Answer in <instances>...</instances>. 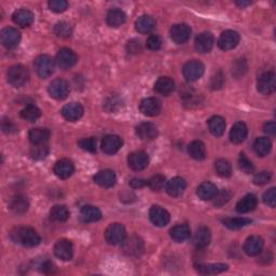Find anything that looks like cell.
<instances>
[{
    "mask_svg": "<svg viewBox=\"0 0 276 276\" xmlns=\"http://www.w3.org/2000/svg\"><path fill=\"white\" fill-rule=\"evenodd\" d=\"M156 27V21L150 15H142L136 21L135 28L140 34L150 33Z\"/></svg>",
    "mask_w": 276,
    "mask_h": 276,
    "instance_id": "cell-34",
    "label": "cell"
},
{
    "mask_svg": "<svg viewBox=\"0 0 276 276\" xmlns=\"http://www.w3.org/2000/svg\"><path fill=\"white\" fill-rule=\"evenodd\" d=\"M263 202L265 205L274 208L276 204V189L275 188H270L268 191H265L263 194Z\"/></svg>",
    "mask_w": 276,
    "mask_h": 276,
    "instance_id": "cell-53",
    "label": "cell"
},
{
    "mask_svg": "<svg viewBox=\"0 0 276 276\" xmlns=\"http://www.w3.org/2000/svg\"><path fill=\"white\" fill-rule=\"evenodd\" d=\"M126 50H127V52L130 53V54H133V55L139 54V53L142 51V46H141L140 41L137 40V39H133V40L129 41L126 45Z\"/></svg>",
    "mask_w": 276,
    "mask_h": 276,
    "instance_id": "cell-56",
    "label": "cell"
},
{
    "mask_svg": "<svg viewBox=\"0 0 276 276\" xmlns=\"http://www.w3.org/2000/svg\"><path fill=\"white\" fill-rule=\"evenodd\" d=\"M189 156L194 160H204L206 158V147L203 142L200 140H194L191 142L188 147Z\"/></svg>",
    "mask_w": 276,
    "mask_h": 276,
    "instance_id": "cell-38",
    "label": "cell"
},
{
    "mask_svg": "<svg viewBox=\"0 0 276 276\" xmlns=\"http://www.w3.org/2000/svg\"><path fill=\"white\" fill-rule=\"evenodd\" d=\"M47 91H49V94L52 98L56 100H63L68 96L70 89H69V84L66 80H64V79H55V80H53L50 83Z\"/></svg>",
    "mask_w": 276,
    "mask_h": 276,
    "instance_id": "cell-5",
    "label": "cell"
},
{
    "mask_svg": "<svg viewBox=\"0 0 276 276\" xmlns=\"http://www.w3.org/2000/svg\"><path fill=\"white\" fill-rule=\"evenodd\" d=\"M47 4H49L51 11L55 13H62L66 11L68 8V2L65 1V0H51Z\"/></svg>",
    "mask_w": 276,
    "mask_h": 276,
    "instance_id": "cell-51",
    "label": "cell"
},
{
    "mask_svg": "<svg viewBox=\"0 0 276 276\" xmlns=\"http://www.w3.org/2000/svg\"><path fill=\"white\" fill-rule=\"evenodd\" d=\"M148 185L152 191H160L164 188L165 184V177L163 175H156L151 179L148 180Z\"/></svg>",
    "mask_w": 276,
    "mask_h": 276,
    "instance_id": "cell-48",
    "label": "cell"
},
{
    "mask_svg": "<svg viewBox=\"0 0 276 276\" xmlns=\"http://www.w3.org/2000/svg\"><path fill=\"white\" fill-rule=\"evenodd\" d=\"M122 145H123V140H122L121 137L116 135H108L104 137L102 141V150L106 155L111 156L118 152L121 149Z\"/></svg>",
    "mask_w": 276,
    "mask_h": 276,
    "instance_id": "cell-18",
    "label": "cell"
},
{
    "mask_svg": "<svg viewBox=\"0 0 276 276\" xmlns=\"http://www.w3.org/2000/svg\"><path fill=\"white\" fill-rule=\"evenodd\" d=\"M222 222H224V225L227 228H229L231 230H238L251 225L252 220L248 218H244V217H236V218H226L222 220Z\"/></svg>",
    "mask_w": 276,
    "mask_h": 276,
    "instance_id": "cell-42",
    "label": "cell"
},
{
    "mask_svg": "<svg viewBox=\"0 0 276 276\" xmlns=\"http://www.w3.org/2000/svg\"><path fill=\"white\" fill-rule=\"evenodd\" d=\"M184 102L185 106H188V107L192 108V107H194V106H198L200 104V96L198 94L189 93L184 96Z\"/></svg>",
    "mask_w": 276,
    "mask_h": 276,
    "instance_id": "cell-58",
    "label": "cell"
},
{
    "mask_svg": "<svg viewBox=\"0 0 276 276\" xmlns=\"http://www.w3.org/2000/svg\"><path fill=\"white\" fill-rule=\"evenodd\" d=\"M246 71H247V64L245 60H237L234 63V65H233L232 72L234 73L236 77H240L243 76Z\"/></svg>",
    "mask_w": 276,
    "mask_h": 276,
    "instance_id": "cell-57",
    "label": "cell"
},
{
    "mask_svg": "<svg viewBox=\"0 0 276 276\" xmlns=\"http://www.w3.org/2000/svg\"><path fill=\"white\" fill-rule=\"evenodd\" d=\"M248 134V130L245 123L243 122H236V123L232 126L230 132V140L233 144H241L246 139Z\"/></svg>",
    "mask_w": 276,
    "mask_h": 276,
    "instance_id": "cell-26",
    "label": "cell"
},
{
    "mask_svg": "<svg viewBox=\"0 0 276 276\" xmlns=\"http://www.w3.org/2000/svg\"><path fill=\"white\" fill-rule=\"evenodd\" d=\"M258 200L256 195L247 194L236 204V211L240 214H247L257 207Z\"/></svg>",
    "mask_w": 276,
    "mask_h": 276,
    "instance_id": "cell-28",
    "label": "cell"
},
{
    "mask_svg": "<svg viewBox=\"0 0 276 276\" xmlns=\"http://www.w3.org/2000/svg\"><path fill=\"white\" fill-rule=\"evenodd\" d=\"M146 46L149 50L156 51V50H159L161 47L162 40L158 35H151V36H149V38L147 39Z\"/></svg>",
    "mask_w": 276,
    "mask_h": 276,
    "instance_id": "cell-55",
    "label": "cell"
},
{
    "mask_svg": "<svg viewBox=\"0 0 276 276\" xmlns=\"http://www.w3.org/2000/svg\"><path fill=\"white\" fill-rule=\"evenodd\" d=\"M28 138L33 145H42L49 140L50 131L47 129H33L29 131Z\"/></svg>",
    "mask_w": 276,
    "mask_h": 276,
    "instance_id": "cell-32",
    "label": "cell"
},
{
    "mask_svg": "<svg viewBox=\"0 0 276 276\" xmlns=\"http://www.w3.org/2000/svg\"><path fill=\"white\" fill-rule=\"evenodd\" d=\"M215 169H216V173L218 174L220 177H224V178L230 177L232 174V168H231L230 163L227 160H225V159H220V160H218L215 163Z\"/></svg>",
    "mask_w": 276,
    "mask_h": 276,
    "instance_id": "cell-45",
    "label": "cell"
},
{
    "mask_svg": "<svg viewBox=\"0 0 276 276\" xmlns=\"http://www.w3.org/2000/svg\"><path fill=\"white\" fill-rule=\"evenodd\" d=\"M14 243L21 244L26 247H35L40 244V236L34 229L28 227H20L10 233Z\"/></svg>",
    "mask_w": 276,
    "mask_h": 276,
    "instance_id": "cell-1",
    "label": "cell"
},
{
    "mask_svg": "<svg viewBox=\"0 0 276 276\" xmlns=\"http://www.w3.org/2000/svg\"><path fill=\"white\" fill-rule=\"evenodd\" d=\"M0 40H1L2 46H6L7 49H14L20 44L21 34L18 29L13 27H6L1 30Z\"/></svg>",
    "mask_w": 276,
    "mask_h": 276,
    "instance_id": "cell-11",
    "label": "cell"
},
{
    "mask_svg": "<svg viewBox=\"0 0 276 276\" xmlns=\"http://www.w3.org/2000/svg\"><path fill=\"white\" fill-rule=\"evenodd\" d=\"M28 207H29L28 201L23 195H15L9 202L10 210L13 211V213L17 215L25 214L26 211H27Z\"/></svg>",
    "mask_w": 276,
    "mask_h": 276,
    "instance_id": "cell-25",
    "label": "cell"
},
{
    "mask_svg": "<svg viewBox=\"0 0 276 276\" xmlns=\"http://www.w3.org/2000/svg\"><path fill=\"white\" fill-rule=\"evenodd\" d=\"M51 219L57 222H65L69 218V210L65 205H55L50 211Z\"/></svg>",
    "mask_w": 276,
    "mask_h": 276,
    "instance_id": "cell-41",
    "label": "cell"
},
{
    "mask_svg": "<svg viewBox=\"0 0 276 276\" xmlns=\"http://www.w3.org/2000/svg\"><path fill=\"white\" fill-rule=\"evenodd\" d=\"M40 268L44 273H51L53 269H54V265H53V263L49 261V260H46V261H45L44 263H41Z\"/></svg>",
    "mask_w": 276,
    "mask_h": 276,
    "instance_id": "cell-62",
    "label": "cell"
},
{
    "mask_svg": "<svg viewBox=\"0 0 276 276\" xmlns=\"http://www.w3.org/2000/svg\"><path fill=\"white\" fill-rule=\"evenodd\" d=\"M236 4H237L238 7L244 8V7H246V6H249V4H251V1H236Z\"/></svg>",
    "mask_w": 276,
    "mask_h": 276,
    "instance_id": "cell-64",
    "label": "cell"
},
{
    "mask_svg": "<svg viewBox=\"0 0 276 276\" xmlns=\"http://www.w3.org/2000/svg\"><path fill=\"white\" fill-rule=\"evenodd\" d=\"M225 83V77L222 73L219 71L216 73V76H214L211 78V82H210V87L213 90H218L220 88H222Z\"/></svg>",
    "mask_w": 276,
    "mask_h": 276,
    "instance_id": "cell-59",
    "label": "cell"
},
{
    "mask_svg": "<svg viewBox=\"0 0 276 276\" xmlns=\"http://www.w3.org/2000/svg\"><path fill=\"white\" fill-rule=\"evenodd\" d=\"M148 184V182H146V180L144 179H138V178H134V179H132L131 180V187L133 189H138V188H142L144 185H146Z\"/></svg>",
    "mask_w": 276,
    "mask_h": 276,
    "instance_id": "cell-61",
    "label": "cell"
},
{
    "mask_svg": "<svg viewBox=\"0 0 276 276\" xmlns=\"http://www.w3.org/2000/svg\"><path fill=\"white\" fill-rule=\"evenodd\" d=\"M122 251L129 257H140L145 251V243L139 236H131L122 243Z\"/></svg>",
    "mask_w": 276,
    "mask_h": 276,
    "instance_id": "cell-3",
    "label": "cell"
},
{
    "mask_svg": "<svg viewBox=\"0 0 276 276\" xmlns=\"http://www.w3.org/2000/svg\"><path fill=\"white\" fill-rule=\"evenodd\" d=\"M94 182L103 188H111L115 185L116 177L111 169H104V171H100L95 175Z\"/></svg>",
    "mask_w": 276,
    "mask_h": 276,
    "instance_id": "cell-23",
    "label": "cell"
},
{
    "mask_svg": "<svg viewBox=\"0 0 276 276\" xmlns=\"http://www.w3.org/2000/svg\"><path fill=\"white\" fill-rule=\"evenodd\" d=\"M122 106V102L120 100V98L115 97V96H111L109 98L106 99V102L104 104L105 109L108 111V113H113V111H115L116 109H119Z\"/></svg>",
    "mask_w": 276,
    "mask_h": 276,
    "instance_id": "cell-52",
    "label": "cell"
},
{
    "mask_svg": "<svg viewBox=\"0 0 276 276\" xmlns=\"http://www.w3.org/2000/svg\"><path fill=\"white\" fill-rule=\"evenodd\" d=\"M29 72L23 65H14L8 70V81L14 88H22L27 83Z\"/></svg>",
    "mask_w": 276,
    "mask_h": 276,
    "instance_id": "cell-2",
    "label": "cell"
},
{
    "mask_svg": "<svg viewBox=\"0 0 276 276\" xmlns=\"http://www.w3.org/2000/svg\"><path fill=\"white\" fill-rule=\"evenodd\" d=\"M83 107L79 103H70L64 106L61 114L63 118L69 122H76L83 115Z\"/></svg>",
    "mask_w": 276,
    "mask_h": 276,
    "instance_id": "cell-17",
    "label": "cell"
},
{
    "mask_svg": "<svg viewBox=\"0 0 276 276\" xmlns=\"http://www.w3.org/2000/svg\"><path fill=\"white\" fill-rule=\"evenodd\" d=\"M183 73L187 81H196L203 76L204 65L199 61H190L187 64H184L183 68Z\"/></svg>",
    "mask_w": 276,
    "mask_h": 276,
    "instance_id": "cell-7",
    "label": "cell"
},
{
    "mask_svg": "<svg viewBox=\"0 0 276 276\" xmlns=\"http://www.w3.org/2000/svg\"><path fill=\"white\" fill-rule=\"evenodd\" d=\"M55 61L57 66L61 69H63V70H68V69H70L71 67L76 65L78 57L76 55V53L72 50L64 47V49L58 51Z\"/></svg>",
    "mask_w": 276,
    "mask_h": 276,
    "instance_id": "cell-6",
    "label": "cell"
},
{
    "mask_svg": "<svg viewBox=\"0 0 276 276\" xmlns=\"http://www.w3.org/2000/svg\"><path fill=\"white\" fill-rule=\"evenodd\" d=\"M41 115V111L40 109L37 107L35 105H28L21 111V116L26 121L29 122H34L38 118H40Z\"/></svg>",
    "mask_w": 276,
    "mask_h": 276,
    "instance_id": "cell-43",
    "label": "cell"
},
{
    "mask_svg": "<svg viewBox=\"0 0 276 276\" xmlns=\"http://www.w3.org/2000/svg\"><path fill=\"white\" fill-rule=\"evenodd\" d=\"M73 171H75V166L68 159H62V160L57 161L54 165V174L61 179L69 178L72 175Z\"/></svg>",
    "mask_w": 276,
    "mask_h": 276,
    "instance_id": "cell-20",
    "label": "cell"
},
{
    "mask_svg": "<svg viewBox=\"0 0 276 276\" xmlns=\"http://www.w3.org/2000/svg\"><path fill=\"white\" fill-rule=\"evenodd\" d=\"M80 215L81 219L84 222H95L102 218V211H100L97 207L92 205L83 206L80 211Z\"/></svg>",
    "mask_w": 276,
    "mask_h": 276,
    "instance_id": "cell-35",
    "label": "cell"
},
{
    "mask_svg": "<svg viewBox=\"0 0 276 276\" xmlns=\"http://www.w3.org/2000/svg\"><path fill=\"white\" fill-rule=\"evenodd\" d=\"M191 28L187 24H176L171 28V38L177 45H184L190 39Z\"/></svg>",
    "mask_w": 276,
    "mask_h": 276,
    "instance_id": "cell-14",
    "label": "cell"
},
{
    "mask_svg": "<svg viewBox=\"0 0 276 276\" xmlns=\"http://www.w3.org/2000/svg\"><path fill=\"white\" fill-rule=\"evenodd\" d=\"M240 34L235 30H226L219 37L218 46L221 50L229 51L234 47L240 42Z\"/></svg>",
    "mask_w": 276,
    "mask_h": 276,
    "instance_id": "cell-12",
    "label": "cell"
},
{
    "mask_svg": "<svg viewBox=\"0 0 276 276\" xmlns=\"http://www.w3.org/2000/svg\"><path fill=\"white\" fill-rule=\"evenodd\" d=\"M78 146L81 148L82 150H86L89 152H95L96 151V139L94 137L83 138V139L78 141Z\"/></svg>",
    "mask_w": 276,
    "mask_h": 276,
    "instance_id": "cell-49",
    "label": "cell"
},
{
    "mask_svg": "<svg viewBox=\"0 0 276 276\" xmlns=\"http://www.w3.org/2000/svg\"><path fill=\"white\" fill-rule=\"evenodd\" d=\"M13 22L21 27H28L34 22V14L27 9H20L12 15Z\"/></svg>",
    "mask_w": 276,
    "mask_h": 276,
    "instance_id": "cell-27",
    "label": "cell"
},
{
    "mask_svg": "<svg viewBox=\"0 0 276 276\" xmlns=\"http://www.w3.org/2000/svg\"><path fill=\"white\" fill-rule=\"evenodd\" d=\"M195 49L200 53H208L214 46V37L210 33H202L195 39Z\"/></svg>",
    "mask_w": 276,
    "mask_h": 276,
    "instance_id": "cell-22",
    "label": "cell"
},
{
    "mask_svg": "<svg viewBox=\"0 0 276 276\" xmlns=\"http://www.w3.org/2000/svg\"><path fill=\"white\" fill-rule=\"evenodd\" d=\"M271 178H272V174H271L270 172H267V171L260 172L254 175L253 184L257 185H263L265 184H268L271 180Z\"/></svg>",
    "mask_w": 276,
    "mask_h": 276,
    "instance_id": "cell-54",
    "label": "cell"
},
{
    "mask_svg": "<svg viewBox=\"0 0 276 276\" xmlns=\"http://www.w3.org/2000/svg\"><path fill=\"white\" fill-rule=\"evenodd\" d=\"M228 270V265L224 263H214V264H199L196 267V271L203 275H214L225 272Z\"/></svg>",
    "mask_w": 276,
    "mask_h": 276,
    "instance_id": "cell-37",
    "label": "cell"
},
{
    "mask_svg": "<svg viewBox=\"0 0 276 276\" xmlns=\"http://www.w3.org/2000/svg\"><path fill=\"white\" fill-rule=\"evenodd\" d=\"M12 130H15V127L11 123V121H10V120H3L2 121V131L4 133H11Z\"/></svg>",
    "mask_w": 276,
    "mask_h": 276,
    "instance_id": "cell-63",
    "label": "cell"
},
{
    "mask_svg": "<svg viewBox=\"0 0 276 276\" xmlns=\"http://www.w3.org/2000/svg\"><path fill=\"white\" fill-rule=\"evenodd\" d=\"M271 148H272V142L268 137H259L253 142V150L259 157L268 156Z\"/></svg>",
    "mask_w": 276,
    "mask_h": 276,
    "instance_id": "cell-40",
    "label": "cell"
},
{
    "mask_svg": "<svg viewBox=\"0 0 276 276\" xmlns=\"http://www.w3.org/2000/svg\"><path fill=\"white\" fill-rule=\"evenodd\" d=\"M105 238L110 245H119L125 240V229L120 224L110 225L105 232Z\"/></svg>",
    "mask_w": 276,
    "mask_h": 276,
    "instance_id": "cell-8",
    "label": "cell"
},
{
    "mask_svg": "<svg viewBox=\"0 0 276 276\" xmlns=\"http://www.w3.org/2000/svg\"><path fill=\"white\" fill-rule=\"evenodd\" d=\"M238 165H240L241 171L245 174H252L254 171L253 164L248 160V158L244 155V153H241L240 155V159H238Z\"/></svg>",
    "mask_w": 276,
    "mask_h": 276,
    "instance_id": "cell-50",
    "label": "cell"
},
{
    "mask_svg": "<svg viewBox=\"0 0 276 276\" xmlns=\"http://www.w3.org/2000/svg\"><path fill=\"white\" fill-rule=\"evenodd\" d=\"M175 89V82L173 79L169 77H161L158 79V81L155 84V90L161 95L167 96L171 94Z\"/></svg>",
    "mask_w": 276,
    "mask_h": 276,
    "instance_id": "cell-31",
    "label": "cell"
},
{
    "mask_svg": "<svg viewBox=\"0 0 276 276\" xmlns=\"http://www.w3.org/2000/svg\"><path fill=\"white\" fill-rule=\"evenodd\" d=\"M262 249H263V241L261 237H259L257 235H253L251 237H248L245 244H244V252L251 257L258 256V254L261 253Z\"/></svg>",
    "mask_w": 276,
    "mask_h": 276,
    "instance_id": "cell-19",
    "label": "cell"
},
{
    "mask_svg": "<svg viewBox=\"0 0 276 276\" xmlns=\"http://www.w3.org/2000/svg\"><path fill=\"white\" fill-rule=\"evenodd\" d=\"M231 196H232L231 191L228 190V189H224V190H221L220 192H217L216 196L214 198L215 207H218V208H219V207H222L230 201Z\"/></svg>",
    "mask_w": 276,
    "mask_h": 276,
    "instance_id": "cell-47",
    "label": "cell"
},
{
    "mask_svg": "<svg viewBox=\"0 0 276 276\" xmlns=\"http://www.w3.org/2000/svg\"><path fill=\"white\" fill-rule=\"evenodd\" d=\"M30 155L35 160H42V159H45L49 155V147L46 146V144L34 145V147L31 148Z\"/></svg>",
    "mask_w": 276,
    "mask_h": 276,
    "instance_id": "cell-46",
    "label": "cell"
},
{
    "mask_svg": "<svg viewBox=\"0 0 276 276\" xmlns=\"http://www.w3.org/2000/svg\"><path fill=\"white\" fill-rule=\"evenodd\" d=\"M217 192H218V189H217L216 184L208 182L200 184L198 190H196V194H198L199 198L203 201L214 200Z\"/></svg>",
    "mask_w": 276,
    "mask_h": 276,
    "instance_id": "cell-30",
    "label": "cell"
},
{
    "mask_svg": "<svg viewBox=\"0 0 276 276\" xmlns=\"http://www.w3.org/2000/svg\"><path fill=\"white\" fill-rule=\"evenodd\" d=\"M263 131H264V133H267L268 135L274 136L276 134L275 122H268V123H265L264 126H263Z\"/></svg>",
    "mask_w": 276,
    "mask_h": 276,
    "instance_id": "cell-60",
    "label": "cell"
},
{
    "mask_svg": "<svg viewBox=\"0 0 276 276\" xmlns=\"http://www.w3.org/2000/svg\"><path fill=\"white\" fill-rule=\"evenodd\" d=\"M53 31L58 38H69L72 34V28L71 26L69 25L66 22H58L57 24H55L54 28H53Z\"/></svg>",
    "mask_w": 276,
    "mask_h": 276,
    "instance_id": "cell-44",
    "label": "cell"
},
{
    "mask_svg": "<svg viewBox=\"0 0 276 276\" xmlns=\"http://www.w3.org/2000/svg\"><path fill=\"white\" fill-rule=\"evenodd\" d=\"M209 132L216 137H220L226 130V121L219 115H214L208 120Z\"/></svg>",
    "mask_w": 276,
    "mask_h": 276,
    "instance_id": "cell-36",
    "label": "cell"
},
{
    "mask_svg": "<svg viewBox=\"0 0 276 276\" xmlns=\"http://www.w3.org/2000/svg\"><path fill=\"white\" fill-rule=\"evenodd\" d=\"M210 238H211V235H210V231L208 228L201 227L194 234L193 245L198 249H203L209 245Z\"/></svg>",
    "mask_w": 276,
    "mask_h": 276,
    "instance_id": "cell-29",
    "label": "cell"
},
{
    "mask_svg": "<svg viewBox=\"0 0 276 276\" xmlns=\"http://www.w3.org/2000/svg\"><path fill=\"white\" fill-rule=\"evenodd\" d=\"M35 70L40 78H49L54 71V62L47 55H40L35 60Z\"/></svg>",
    "mask_w": 276,
    "mask_h": 276,
    "instance_id": "cell-4",
    "label": "cell"
},
{
    "mask_svg": "<svg viewBox=\"0 0 276 276\" xmlns=\"http://www.w3.org/2000/svg\"><path fill=\"white\" fill-rule=\"evenodd\" d=\"M139 110L147 116H156L161 111V102L156 97H148L141 100Z\"/></svg>",
    "mask_w": 276,
    "mask_h": 276,
    "instance_id": "cell-15",
    "label": "cell"
},
{
    "mask_svg": "<svg viewBox=\"0 0 276 276\" xmlns=\"http://www.w3.org/2000/svg\"><path fill=\"white\" fill-rule=\"evenodd\" d=\"M54 254L63 261L71 260L73 256L72 243L69 240H66V238H62V240L57 241L54 245Z\"/></svg>",
    "mask_w": 276,
    "mask_h": 276,
    "instance_id": "cell-13",
    "label": "cell"
},
{
    "mask_svg": "<svg viewBox=\"0 0 276 276\" xmlns=\"http://www.w3.org/2000/svg\"><path fill=\"white\" fill-rule=\"evenodd\" d=\"M169 234H171L172 240L176 243H183L184 241H187L190 237L191 231L188 225H178L176 227H174L173 229L169 231Z\"/></svg>",
    "mask_w": 276,
    "mask_h": 276,
    "instance_id": "cell-33",
    "label": "cell"
},
{
    "mask_svg": "<svg viewBox=\"0 0 276 276\" xmlns=\"http://www.w3.org/2000/svg\"><path fill=\"white\" fill-rule=\"evenodd\" d=\"M127 164L133 171H142L149 164V157L145 151H135L132 152L127 158Z\"/></svg>",
    "mask_w": 276,
    "mask_h": 276,
    "instance_id": "cell-10",
    "label": "cell"
},
{
    "mask_svg": "<svg viewBox=\"0 0 276 276\" xmlns=\"http://www.w3.org/2000/svg\"><path fill=\"white\" fill-rule=\"evenodd\" d=\"M107 24L111 27H119L125 22L126 15L120 9H111L107 13Z\"/></svg>",
    "mask_w": 276,
    "mask_h": 276,
    "instance_id": "cell-39",
    "label": "cell"
},
{
    "mask_svg": "<svg viewBox=\"0 0 276 276\" xmlns=\"http://www.w3.org/2000/svg\"><path fill=\"white\" fill-rule=\"evenodd\" d=\"M185 187H187V184H185L184 178L174 177L166 184V192L173 198H178V196L183 195Z\"/></svg>",
    "mask_w": 276,
    "mask_h": 276,
    "instance_id": "cell-24",
    "label": "cell"
},
{
    "mask_svg": "<svg viewBox=\"0 0 276 276\" xmlns=\"http://www.w3.org/2000/svg\"><path fill=\"white\" fill-rule=\"evenodd\" d=\"M136 135L141 140H153L158 136V130L152 123L142 122L136 127Z\"/></svg>",
    "mask_w": 276,
    "mask_h": 276,
    "instance_id": "cell-21",
    "label": "cell"
},
{
    "mask_svg": "<svg viewBox=\"0 0 276 276\" xmlns=\"http://www.w3.org/2000/svg\"><path fill=\"white\" fill-rule=\"evenodd\" d=\"M258 92L262 95H270L275 92L276 81L274 72H264L258 78L257 82Z\"/></svg>",
    "mask_w": 276,
    "mask_h": 276,
    "instance_id": "cell-9",
    "label": "cell"
},
{
    "mask_svg": "<svg viewBox=\"0 0 276 276\" xmlns=\"http://www.w3.org/2000/svg\"><path fill=\"white\" fill-rule=\"evenodd\" d=\"M149 217L152 224L157 227H165L171 219L168 211L161 206H152L149 211Z\"/></svg>",
    "mask_w": 276,
    "mask_h": 276,
    "instance_id": "cell-16",
    "label": "cell"
}]
</instances>
